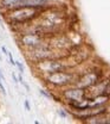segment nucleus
I'll list each match as a JSON object with an SVG mask.
<instances>
[{"label":"nucleus","instance_id":"obj_9","mask_svg":"<svg viewBox=\"0 0 110 124\" xmlns=\"http://www.w3.org/2000/svg\"><path fill=\"white\" fill-rule=\"evenodd\" d=\"M57 113H58V115H59L62 118H64V119L69 117V112H66V111H65V110H63V108H59V110L57 111Z\"/></svg>","mask_w":110,"mask_h":124},{"label":"nucleus","instance_id":"obj_16","mask_svg":"<svg viewBox=\"0 0 110 124\" xmlns=\"http://www.w3.org/2000/svg\"><path fill=\"white\" fill-rule=\"evenodd\" d=\"M1 50H2V53H4L5 55H7V54H8V50H7V48H6L5 46H1Z\"/></svg>","mask_w":110,"mask_h":124},{"label":"nucleus","instance_id":"obj_15","mask_svg":"<svg viewBox=\"0 0 110 124\" xmlns=\"http://www.w3.org/2000/svg\"><path fill=\"white\" fill-rule=\"evenodd\" d=\"M7 56L10 57V63H11L12 66H14V64H16V61H14V59H13V56H12V53H11V51H8Z\"/></svg>","mask_w":110,"mask_h":124},{"label":"nucleus","instance_id":"obj_17","mask_svg":"<svg viewBox=\"0 0 110 124\" xmlns=\"http://www.w3.org/2000/svg\"><path fill=\"white\" fill-rule=\"evenodd\" d=\"M12 79L14 80V82H16V84H18V82H19V80H18V78H17V75L14 74V73H12Z\"/></svg>","mask_w":110,"mask_h":124},{"label":"nucleus","instance_id":"obj_11","mask_svg":"<svg viewBox=\"0 0 110 124\" xmlns=\"http://www.w3.org/2000/svg\"><path fill=\"white\" fill-rule=\"evenodd\" d=\"M103 94H107V95H109L110 97V80L107 82V85H105V87H104Z\"/></svg>","mask_w":110,"mask_h":124},{"label":"nucleus","instance_id":"obj_5","mask_svg":"<svg viewBox=\"0 0 110 124\" xmlns=\"http://www.w3.org/2000/svg\"><path fill=\"white\" fill-rule=\"evenodd\" d=\"M39 68L46 73H53V72H59V70H65L67 68L66 64H64L61 61H55V60H42Z\"/></svg>","mask_w":110,"mask_h":124},{"label":"nucleus","instance_id":"obj_4","mask_svg":"<svg viewBox=\"0 0 110 124\" xmlns=\"http://www.w3.org/2000/svg\"><path fill=\"white\" fill-rule=\"evenodd\" d=\"M62 94L67 101H80L86 98V90H83L76 85H72L71 87L64 90Z\"/></svg>","mask_w":110,"mask_h":124},{"label":"nucleus","instance_id":"obj_7","mask_svg":"<svg viewBox=\"0 0 110 124\" xmlns=\"http://www.w3.org/2000/svg\"><path fill=\"white\" fill-rule=\"evenodd\" d=\"M23 1L24 0H1L0 1V5L5 10H13L16 7H19Z\"/></svg>","mask_w":110,"mask_h":124},{"label":"nucleus","instance_id":"obj_18","mask_svg":"<svg viewBox=\"0 0 110 124\" xmlns=\"http://www.w3.org/2000/svg\"><path fill=\"white\" fill-rule=\"evenodd\" d=\"M107 113H110V105L107 106Z\"/></svg>","mask_w":110,"mask_h":124},{"label":"nucleus","instance_id":"obj_6","mask_svg":"<svg viewBox=\"0 0 110 124\" xmlns=\"http://www.w3.org/2000/svg\"><path fill=\"white\" fill-rule=\"evenodd\" d=\"M21 44L24 46H29V48H36L42 44V38L36 33L24 35L21 37Z\"/></svg>","mask_w":110,"mask_h":124},{"label":"nucleus","instance_id":"obj_13","mask_svg":"<svg viewBox=\"0 0 110 124\" xmlns=\"http://www.w3.org/2000/svg\"><path fill=\"white\" fill-rule=\"evenodd\" d=\"M24 108H25L26 111H31V105H30V101H29L27 99L24 100Z\"/></svg>","mask_w":110,"mask_h":124},{"label":"nucleus","instance_id":"obj_2","mask_svg":"<svg viewBox=\"0 0 110 124\" xmlns=\"http://www.w3.org/2000/svg\"><path fill=\"white\" fill-rule=\"evenodd\" d=\"M10 11H11V19L17 23H26L39 15V7H31V6L16 7Z\"/></svg>","mask_w":110,"mask_h":124},{"label":"nucleus","instance_id":"obj_1","mask_svg":"<svg viewBox=\"0 0 110 124\" xmlns=\"http://www.w3.org/2000/svg\"><path fill=\"white\" fill-rule=\"evenodd\" d=\"M46 81L49 84L57 86V87H64V86H70L73 85L76 79L73 73L65 72V70H59V72H53V73H47Z\"/></svg>","mask_w":110,"mask_h":124},{"label":"nucleus","instance_id":"obj_10","mask_svg":"<svg viewBox=\"0 0 110 124\" xmlns=\"http://www.w3.org/2000/svg\"><path fill=\"white\" fill-rule=\"evenodd\" d=\"M16 66L19 68V72L21 73V74H24L25 73V68H24V64L21 63L20 61H16Z\"/></svg>","mask_w":110,"mask_h":124},{"label":"nucleus","instance_id":"obj_8","mask_svg":"<svg viewBox=\"0 0 110 124\" xmlns=\"http://www.w3.org/2000/svg\"><path fill=\"white\" fill-rule=\"evenodd\" d=\"M18 80H19V82H20V84H21V85H23L25 88H26V91H27V92H30V86H29V85L24 81V79H23V77H21V73L18 75Z\"/></svg>","mask_w":110,"mask_h":124},{"label":"nucleus","instance_id":"obj_12","mask_svg":"<svg viewBox=\"0 0 110 124\" xmlns=\"http://www.w3.org/2000/svg\"><path fill=\"white\" fill-rule=\"evenodd\" d=\"M39 92H40V94H42V95H44V97H45V98H47V99H52V98H53V97H52V94H50V93L47 92V91L40 90Z\"/></svg>","mask_w":110,"mask_h":124},{"label":"nucleus","instance_id":"obj_19","mask_svg":"<svg viewBox=\"0 0 110 124\" xmlns=\"http://www.w3.org/2000/svg\"><path fill=\"white\" fill-rule=\"evenodd\" d=\"M0 61H2V57H1V55H0Z\"/></svg>","mask_w":110,"mask_h":124},{"label":"nucleus","instance_id":"obj_3","mask_svg":"<svg viewBox=\"0 0 110 124\" xmlns=\"http://www.w3.org/2000/svg\"><path fill=\"white\" fill-rule=\"evenodd\" d=\"M99 79H101V77L97 72H88V73L83 74L80 78L76 79L73 85L78 86L83 90H89L90 87H92L94 85H96L99 81Z\"/></svg>","mask_w":110,"mask_h":124},{"label":"nucleus","instance_id":"obj_14","mask_svg":"<svg viewBox=\"0 0 110 124\" xmlns=\"http://www.w3.org/2000/svg\"><path fill=\"white\" fill-rule=\"evenodd\" d=\"M0 91H1V93L4 95H6V88H5V86L2 84V79H0Z\"/></svg>","mask_w":110,"mask_h":124}]
</instances>
